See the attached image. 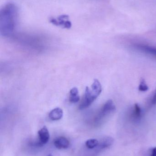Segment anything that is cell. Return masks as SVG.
Listing matches in <instances>:
<instances>
[{"instance_id":"cell-12","label":"cell","mask_w":156,"mask_h":156,"mask_svg":"<svg viewBox=\"0 0 156 156\" xmlns=\"http://www.w3.org/2000/svg\"><path fill=\"white\" fill-rule=\"evenodd\" d=\"M140 91L145 92L148 90V87L143 79H142L140 81V84L138 88Z\"/></svg>"},{"instance_id":"cell-4","label":"cell","mask_w":156,"mask_h":156,"mask_svg":"<svg viewBox=\"0 0 156 156\" xmlns=\"http://www.w3.org/2000/svg\"><path fill=\"white\" fill-rule=\"evenodd\" d=\"M133 48L136 50L156 58V48L153 46L142 44H136L133 46Z\"/></svg>"},{"instance_id":"cell-11","label":"cell","mask_w":156,"mask_h":156,"mask_svg":"<svg viewBox=\"0 0 156 156\" xmlns=\"http://www.w3.org/2000/svg\"><path fill=\"white\" fill-rule=\"evenodd\" d=\"M99 142L97 139H90L87 140L85 143L86 147L89 149H93L98 146Z\"/></svg>"},{"instance_id":"cell-2","label":"cell","mask_w":156,"mask_h":156,"mask_svg":"<svg viewBox=\"0 0 156 156\" xmlns=\"http://www.w3.org/2000/svg\"><path fill=\"white\" fill-rule=\"evenodd\" d=\"M100 83L97 79L94 80L90 89L86 87L84 98L79 106L80 110H83L89 107L100 95L102 92Z\"/></svg>"},{"instance_id":"cell-15","label":"cell","mask_w":156,"mask_h":156,"mask_svg":"<svg viewBox=\"0 0 156 156\" xmlns=\"http://www.w3.org/2000/svg\"><path fill=\"white\" fill-rule=\"evenodd\" d=\"M48 156H52V155H51V154H49Z\"/></svg>"},{"instance_id":"cell-7","label":"cell","mask_w":156,"mask_h":156,"mask_svg":"<svg viewBox=\"0 0 156 156\" xmlns=\"http://www.w3.org/2000/svg\"><path fill=\"white\" fill-rule=\"evenodd\" d=\"M63 112L60 108H55L49 112V117L52 121H58L63 117Z\"/></svg>"},{"instance_id":"cell-6","label":"cell","mask_w":156,"mask_h":156,"mask_svg":"<svg viewBox=\"0 0 156 156\" xmlns=\"http://www.w3.org/2000/svg\"><path fill=\"white\" fill-rule=\"evenodd\" d=\"M54 144L58 149H66L69 146L70 142L66 137H60L55 140Z\"/></svg>"},{"instance_id":"cell-14","label":"cell","mask_w":156,"mask_h":156,"mask_svg":"<svg viewBox=\"0 0 156 156\" xmlns=\"http://www.w3.org/2000/svg\"><path fill=\"white\" fill-rule=\"evenodd\" d=\"M151 156H156V147L153 149Z\"/></svg>"},{"instance_id":"cell-1","label":"cell","mask_w":156,"mask_h":156,"mask_svg":"<svg viewBox=\"0 0 156 156\" xmlns=\"http://www.w3.org/2000/svg\"><path fill=\"white\" fill-rule=\"evenodd\" d=\"M18 18V9L13 3H8L0 11V32L4 36H10L14 31Z\"/></svg>"},{"instance_id":"cell-5","label":"cell","mask_w":156,"mask_h":156,"mask_svg":"<svg viewBox=\"0 0 156 156\" xmlns=\"http://www.w3.org/2000/svg\"><path fill=\"white\" fill-rule=\"evenodd\" d=\"M38 135L39 141L38 144V145L42 146L45 144L49 141L50 135L46 126H44L38 131Z\"/></svg>"},{"instance_id":"cell-9","label":"cell","mask_w":156,"mask_h":156,"mask_svg":"<svg viewBox=\"0 0 156 156\" xmlns=\"http://www.w3.org/2000/svg\"><path fill=\"white\" fill-rule=\"evenodd\" d=\"M80 100V96L78 88L76 87L72 88L70 92L69 101L71 103H76Z\"/></svg>"},{"instance_id":"cell-3","label":"cell","mask_w":156,"mask_h":156,"mask_svg":"<svg viewBox=\"0 0 156 156\" xmlns=\"http://www.w3.org/2000/svg\"><path fill=\"white\" fill-rule=\"evenodd\" d=\"M115 109L116 108H115L114 103L112 100H109L101 108L96 117V120L97 121H100L101 119H103L104 117L108 116V115L114 112Z\"/></svg>"},{"instance_id":"cell-8","label":"cell","mask_w":156,"mask_h":156,"mask_svg":"<svg viewBox=\"0 0 156 156\" xmlns=\"http://www.w3.org/2000/svg\"><path fill=\"white\" fill-rule=\"evenodd\" d=\"M131 116L134 120H139L142 117V111L141 107L137 104H135L132 108Z\"/></svg>"},{"instance_id":"cell-13","label":"cell","mask_w":156,"mask_h":156,"mask_svg":"<svg viewBox=\"0 0 156 156\" xmlns=\"http://www.w3.org/2000/svg\"><path fill=\"white\" fill-rule=\"evenodd\" d=\"M148 107H152L156 105V88L154 94L148 102Z\"/></svg>"},{"instance_id":"cell-10","label":"cell","mask_w":156,"mask_h":156,"mask_svg":"<svg viewBox=\"0 0 156 156\" xmlns=\"http://www.w3.org/2000/svg\"><path fill=\"white\" fill-rule=\"evenodd\" d=\"M113 139L111 137H106L103 140V141L101 142L100 144H99V148L100 149H103V148L108 147L112 144L113 143Z\"/></svg>"}]
</instances>
